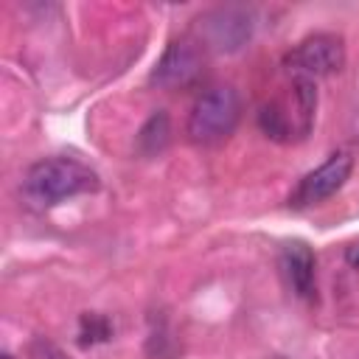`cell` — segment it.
<instances>
[{
    "mask_svg": "<svg viewBox=\"0 0 359 359\" xmlns=\"http://www.w3.org/2000/svg\"><path fill=\"white\" fill-rule=\"evenodd\" d=\"M98 188V177L90 165L76 157H45L25 171L22 196L31 208L45 210L70 196Z\"/></svg>",
    "mask_w": 359,
    "mask_h": 359,
    "instance_id": "cell-1",
    "label": "cell"
},
{
    "mask_svg": "<svg viewBox=\"0 0 359 359\" xmlns=\"http://www.w3.org/2000/svg\"><path fill=\"white\" fill-rule=\"evenodd\" d=\"M241 118V98L233 87L219 84V87H208L191 107L188 112V123L185 132L194 143L199 146H216L222 140H227Z\"/></svg>",
    "mask_w": 359,
    "mask_h": 359,
    "instance_id": "cell-2",
    "label": "cell"
},
{
    "mask_svg": "<svg viewBox=\"0 0 359 359\" xmlns=\"http://www.w3.org/2000/svg\"><path fill=\"white\" fill-rule=\"evenodd\" d=\"M314 109H317L314 81L292 79L289 95L264 104L258 112V123H261L264 135L272 140H294V137H306L311 132Z\"/></svg>",
    "mask_w": 359,
    "mask_h": 359,
    "instance_id": "cell-3",
    "label": "cell"
},
{
    "mask_svg": "<svg viewBox=\"0 0 359 359\" xmlns=\"http://www.w3.org/2000/svg\"><path fill=\"white\" fill-rule=\"evenodd\" d=\"M283 65L292 79L314 81V79L331 76V73L342 70V65H345L342 39L337 34H311L286 53Z\"/></svg>",
    "mask_w": 359,
    "mask_h": 359,
    "instance_id": "cell-4",
    "label": "cell"
},
{
    "mask_svg": "<svg viewBox=\"0 0 359 359\" xmlns=\"http://www.w3.org/2000/svg\"><path fill=\"white\" fill-rule=\"evenodd\" d=\"M351 168H353V157L351 151H334L325 157L323 165H317L314 171H309L297 188L289 194V208H311V205H320L325 202L328 196H334L351 177Z\"/></svg>",
    "mask_w": 359,
    "mask_h": 359,
    "instance_id": "cell-5",
    "label": "cell"
},
{
    "mask_svg": "<svg viewBox=\"0 0 359 359\" xmlns=\"http://www.w3.org/2000/svg\"><path fill=\"white\" fill-rule=\"evenodd\" d=\"M202 73V50L191 39H174L151 70V84L163 90L188 87Z\"/></svg>",
    "mask_w": 359,
    "mask_h": 359,
    "instance_id": "cell-6",
    "label": "cell"
},
{
    "mask_svg": "<svg viewBox=\"0 0 359 359\" xmlns=\"http://www.w3.org/2000/svg\"><path fill=\"white\" fill-rule=\"evenodd\" d=\"M314 252L306 241H289L283 244L280 250V269H283V278L286 283L292 286V292L297 297H311L314 294Z\"/></svg>",
    "mask_w": 359,
    "mask_h": 359,
    "instance_id": "cell-7",
    "label": "cell"
},
{
    "mask_svg": "<svg viewBox=\"0 0 359 359\" xmlns=\"http://www.w3.org/2000/svg\"><path fill=\"white\" fill-rule=\"evenodd\" d=\"M210 20L216 22H205V36L216 50H236L250 36V22L244 14L222 8V11H213Z\"/></svg>",
    "mask_w": 359,
    "mask_h": 359,
    "instance_id": "cell-8",
    "label": "cell"
},
{
    "mask_svg": "<svg viewBox=\"0 0 359 359\" xmlns=\"http://www.w3.org/2000/svg\"><path fill=\"white\" fill-rule=\"evenodd\" d=\"M168 135H171V129H168V118H165V112H157V115H151L149 123L140 129L137 146H140L146 154H157V151L165 149Z\"/></svg>",
    "mask_w": 359,
    "mask_h": 359,
    "instance_id": "cell-9",
    "label": "cell"
},
{
    "mask_svg": "<svg viewBox=\"0 0 359 359\" xmlns=\"http://www.w3.org/2000/svg\"><path fill=\"white\" fill-rule=\"evenodd\" d=\"M107 337H109V323L104 317L90 314V317L81 320V345H90V342L107 339Z\"/></svg>",
    "mask_w": 359,
    "mask_h": 359,
    "instance_id": "cell-10",
    "label": "cell"
}]
</instances>
